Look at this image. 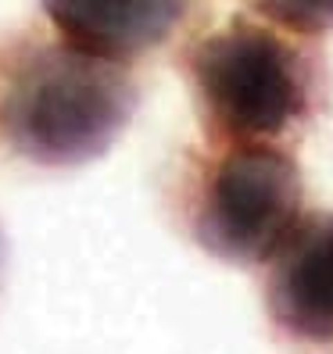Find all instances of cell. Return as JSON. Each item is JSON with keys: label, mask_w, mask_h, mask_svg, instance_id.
Listing matches in <instances>:
<instances>
[{"label": "cell", "mask_w": 333, "mask_h": 354, "mask_svg": "<svg viewBox=\"0 0 333 354\" xmlns=\"http://www.w3.org/2000/svg\"><path fill=\"white\" fill-rule=\"evenodd\" d=\"M140 90L118 57L65 44H26L11 57L0 126L11 147L47 169H75L126 133Z\"/></svg>", "instance_id": "1"}, {"label": "cell", "mask_w": 333, "mask_h": 354, "mask_svg": "<svg viewBox=\"0 0 333 354\" xmlns=\"http://www.w3.org/2000/svg\"><path fill=\"white\" fill-rule=\"evenodd\" d=\"M186 79L215 143L276 140L312 118L319 57L276 26L233 15L186 50Z\"/></svg>", "instance_id": "2"}, {"label": "cell", "mask_w": 333, "mask_h": 354, "mask_svg": "<svg viewBox=\"0 0 333 354\" xmlns=\"http://www.w3.org/2000/svg\"><path fill=\"white\" fill-rule=\"evenodd\" d=\"M298 161L265 140H237L197 161L186 194L190 233L212 258L265 265L301 218Z\"/></svg>", "instance_id": "3"}, {"label": "cell", "mask_w": 333, "mask_h": 354, "mask_svg": "<svg viewBox=\"0 0 333 354\" xmlns=\"http://www.w3.org/2000/svg\"><path fill=\"white\" fill-rule=\"evenodd\" d=\"M269 315L301 344H333V212L298 218L269 258Z\"/></svg>", "instance_id": "4"}, {"label": "cell", "mask_w": 333, "mask_h": 354, "mask_svg": "<svg viewBox=\"0 0 333 354\" xmlns=\"http://www.w3.org/2000/svg\"><path fill=\"white\" fill-rule=\"evenodd\" d=\"M51 22L72 44L136 57L161 47L186 15V0H39Z\"/></svg>", "instance_id": "5"}, {"label": "cell", "mask_w": 333, "mask_h": 354, "mask_svg": "<svg viewBox=\"0 0 333 354\" xmlns=\"http://www.w3.org/2000/svg\"><path fill=\"white\" fill-rule=\"evenodd\" d=\"M251 4L276 26L305 36L333 29V0H251Z\"/></svg>", "instance_id": "6"}]
</instances>
